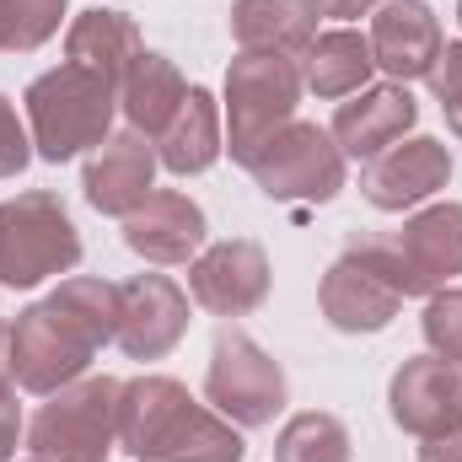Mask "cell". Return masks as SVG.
<instances>
[{"instance_id": "1", "label": "cell", "mask_w": 462, "mask_h": 462, "mask_svg": "<svg viewBox=\"0 0 462 462\" xmlns=\"http://www.w3.org/2000/svg\"><path fill=\"white\" fill-rule=\"evenodd\" d=\"M118 328V285L108 280H60L54 296L27 307L11 323V371L27 393H60L81 382L92 355L114 339Z\"/></svg>"}, {"instance_id": "2", "label": "cell", "mask_w": 462, "mask_h": 462, "mask_svg": "<svg viewBox=\"0 0 462 462\" xmlns=\"http://www.w3.org/2000/svg\"><path fill=\"white\" fill-rule=\"evenodd\" d=\"M118 447L134 462H242V436L189 398L172 376H134L118 387Z\"/></svg>"}, {"instance_id": "3", "label": "cell", "mask_w": 462, "mask_h": 462, "mask_svg": "<svg viewBox=\"0 0 462 462\" xmlns=\"http://www.w3.org/2000/svg\"><path fill=\"white\" fill-rule=\"evenodd\" d=\"M114 81L81 70V65H60L49 76H38L27 87V124H32V145L43 162H70L87 145L108 140L114 124Z\"/></svg>"}, {"instance_id": "4", "label": "cell", "mask_w": 462, "mask_h": 462, "mask_svg": "<svg viewBox=\"0 0 462 462\" xmlns=\"http://www.w3.org/2000/svg\"><path fill=\"white\" fill-rule=\"evenodd\" d=\"M409 296V280H403V258H398V242H382V236H355L345 247V258L323 274V318L339 328V334H376L398 318Z\"/></svg>"}, {"instance_id": "5", "label": "cell", "mask_w": 462, "mask_h": 462, "mask_svg": "<svg viewBox=\"0 0 462 462\" xmlns=\"http://www.w3.org/2000/svg\"><path fill=\"white\" fill-rule=\"evenodd\" d=\"M118 387L114 376H81L32 414L27 447L43 462H103L118 441Z\"/></svg>"}, {"instance_id": "6", "label": "cell", "mask_w": 462, "mask_h": 462, "mask_svg": "<svg viewBox=\"0 0 462 462\" xmlns=\"http://www.w3.org/2000/svg\"><path fill=\"white\" fill-rule=\"evenodd\" d=\"M76 263L81 236L54 194H16L0 205V280L11 291H32L38 280L70 274Z\"/></svg>"}, {"instance_id": "7", "label": "cell", "mask_w": 462, "mask_h": 462, "mask_svg": "<svg viewBox=\"0 0 462 462\" xmlns=\"http://www.w3.org/2000/svg\"><path fill=\"white\" fill-rule=\"evenodd\" d=\"M301 103V65L285 54H253L242 49L226 76V145L236 162H247L274 129H285Z\"/></svg>"}, {"instance_id": "8", "label": "cell", "mask_w": 462, "mask_h": 462, "mask_svg": "<svg viewBox=\"0 0 462 462\" xmlns=\"http://www.w3.org/2000/svg\"><path fill=\"white\" fill-rule=\"evenodd\" d=\"M242 167L258 178V189L269 199H318L323 205L345 189V151L318 124H301V118L274 129Z\"/></svg>"}, {"instance_id": "9", "label": "cell", "mask_w": 462, "mask_h": 462, "mask_svg": "<svg viewBox=\"0 0 462 462\" xmlns=\"http://www.w3.org/2000/svg\"><path fill=\"white\" fill-rule=\"evenodd\" d=\"M205 393L236 425H269L285 409V371L269 360V349L253 345L242 328H221L216 349H210Z\"/></svg>"}, {"instance_id": "10", "label": "cell", "mask_w": 462, "mask_h": 462, "mask_svg": "<svg viewBox=\"0 0 462 462\" xmlns=\"http://www.w3.org/2000/svg\"><path fill=\"white\" fill-rule=\"evenodd\" d=\"M189 328V296L167 274H134L118 285L114 345L129 360H162Z\"/></svg>"}, {"instance_id": "11", "label": "cell", "mask_w": 462, "mask_h": 462, "mask_svg": "<svg viewBox=\"0 0 462 462\" xmlns=\"http://www.w3.org/2000/svg\"><path fill=\"white\" fill-rule=\"evenodd\" d=\"M189 296L216 312V318H242L253 312L263 296H269V258L258 242L247 236H231V242H216L210 253L194 258L189 269Z\"/></svg>"}, {"instance_id": "12", "label": "cell", "mask_w": 462, "mask_h": 462, "mask_svg": "<svg viewBox=\"0 0 462 462\" xmlns=\"http://www.w3.org/2000/svg\"><path fill=\"white\" fill-rule=\"evenodd\" d=\"M387 409L420 441L452 430V425H462V371L452 360H441V355L403 360V371L387 387Z\"/></svg>"}, {"instance_id": "13", "label": "cell", "mask_w": 462, "mask_h": 462, "mask_svg": "<svg viewBox=\"0 0 462 462\" xmlns=\"http://www.w3.org/2000/svg\"><path fill=\"white\" fill-rule=\"evenodd\" d=\"M447 178H452V151L441 140H409V145H393L376 162H365L360 194L376 210H409V205L430 199L436 189H447Z\"/></svg>"}, {"instance_id": "14", "label": "cell", "mask_w": 462, "mask_h": 462, "mask_svg": "<svg viewBox=\"0 0 462 462\" xmlns=\"http://www.w3.org/2000/svg\"><path fill=\"white\" fill-rule=\"evenodd\" d=\"M371 54L376 70H387L398 87L430 76L436 54H441V22L425 0H387L371 22Z\"/></svg>"}, {"instance_id": "15", "label": "cell", "mask_w": 462, "mask_h": 462, "mask_svg": "<svg viewBox=\"0 0 462 462\" xmlns=\"http://www.w3.org/2000/svg\"><path fill=\"white\" fill-rule=\"evenodd\" d=\"M414 118H420V103L409 97V87H398V81L365 87V92H355V103L339 108L334 140L355 162H376L382 151H393L403 140V129H414Z\"/></svg>"}, {"instance_id": "16", "label": "cell", "mask_w": 462, "mask_h": 462, "mask_svg": "<svg viewBox=\"0 0 462 462\" xmlns=\"http://www.w3.org/2000/svg\"><path fill=\"white\" fill-rule=\"evenodd\" d=\"M151 172H156V151L140 129H124L114 140L97 145V156L87 162V199L103 216H129L151 199Z\"/></svg>"}, {"instance_id": "17", "label": "cell", "mask_w": 462, "mask_h": 462, "mask_svg": "<svg viewBox=\"0 0 462 462\" xmlns=\"http://www.w3.org/2000/svg\"><path fill=\"white\" fill-rule=\"evenodd\" d=\"M124 242L151 258V263H189L205 242V210L189 199V194H151L140 210L124 216Z\"/></svg>"}, {"instance_id": "18", "label": "cell", "mask_w": 462, "mask_h": 462, "mask_svg": "<svg viewBox=\"0 0 462 462\" xmlns=\"http://www.w3.org/2000/svg\"><path fill=\"white\" fill-rule=\"evenodd\" d=\"M398 242V258H403V280H409V296L420 291H436L447 285L452 274H462V205H430L420 210Z\"/></svg>"}, {"instance_id": "19", "label": "cell", "mask_w": 462, "mask_h": 462, "mask_svg": "<svg viewBox=\"0 0 462 462\" xmlns=\"http://www.w3.org/2000/svg\"><path fill=\"white\" fill-rule=\"evenodd\" d=\"M318 5L312 0H236L231 5V38L253 54H307L318 38Z\"/></svg>"}, {"instance_id": "20", "label": "cell", "mask_w": 462, "mask_h": 462, "mask_svg": "<svg viewBox=\"0 0 462 462\" xmlns=\"http://www.w3.org/2000/svg\"><path fill=\"white\" fill-rule=\"evenodd\" d=\"M183 97H189V81H183L178 65L162 60V54H140V60L124 70V81H118L124 118H129V129H140L145 140L172 124V114L183 108Z\"/></svg>"}, {"instance_id": "21", "label": "cell", "mask_w": 462, "mask_h": 462, "mask_svg": "<svg viewBox=\"0 0 462 462\" xmlns=\"http://www.w3.org/2000/svg\"><path fill=\"white\" fill-rule=\"evenodd\" d=\"M376 70V54H371V38L349 32V27H334V32H318L301 54V81L318 92V97H355L365 92Z\"/></svg>"}, {"instance_id": "22", "label": "cell", "mask_w": 462, "mask_h": 462, "mask_svg": "<svg viewBox=\"0 0 462 462\" xmlns=\"http://www.w3.org/2000/svg\"><path fill=\"white\" fill-rule=\"evenodd\" d=\"M65 54H70V65H81V70H92V76H103V81L118 87L124 70H129L145 49H140V32H134L129 16H118V11H87V16L70 27Z\"/></svg>"}, {"instance_id": "23", "label": "cell", "mask_w": 462, "mask_h": 462, "mask_svg": "<svg viewBox=\"0 0 462 462\" xmlns=\"http://www.w3.org/2000/svg\"><path fill=\"white\" fill-rule=\"evenodd\" d=\"M162 140V162L189 178V172H205L216 156H221V114H216V97L205 87H189L183 108L172 114V124L156 134Z\"/></svg>"}, {"instance_id": "24", "label": "cell", "mask_w": 462, "mask_h": 462, "mask_svg": "<svg viewBox=\"0 0 462 462\" xmlns=\"http://www.w3.org/2000/svg\"><path fill=\"white\" fill-rule=\"evenodd\" d=\"M274 462H349V430L318 409L296 414L274 441Z\"/></svg>"}, {"instance_id": "25", "label": "cell", "mask_w": 462, "mask_h": 462, "mask_svg": "<svg viewBox=\"0 0 462 462\" xmlns=\"http://www.w3.org/2000/svg\"><path fill=\"white\" fill-rule=\"evenodd\" d=\"M425 339L441 360L462 365V291H441L425 307Z\"/></svg>"}, {"instance_id": "26", "label": "cell", "mask_w": 462, "mask_h": 462, "mask_svg": "<svg viewBox=\"0 0 462 462\" xmlns=\"http://www.w3.org/2000/svg\"><path fill=\"white\" fill-rule=\"evenodd\" d=\"M5 5H11V49L5 54L38 49L60 27V11H65V0H5Z\"/></svg>"}, {"instance_id": "27", "label": "cell", "mask_w": 462, "mask_h": 462, "mask_svg": "<svg viewBox=\"0 0 462 462\" xmlns=\"http://www.w3.org/2000/svg\"><path fill=\"white\" fill-rule=\"evenodd\" d=\"M425 81L436 87V97H441V108H447V124L462 134V43H447V49L436 54V65H430Z\"/></svg>"}, {"instance_id": "28", "label": "cell", "mask_w": 462, "mask_h": 462, "mask_svg": "<svg viewBox=\"0 0 462 462\" xmlns=\"http://www.w3.org/2000/svg\"><path fill=\"white\" fill-rule=\"evenodd\" d=\"M32 140H27V129H22V118H16V108L0 97V178H16L22 167H27V151Z\"/></svg>"}, {"instance_id": "29", "label": "cell", "mask_w": 462, "mask_h": 462, "mask_svg": "<svg viewBox=\"0 0 462 462\" xmlns=\"http://www.w3.org/2000/svg\"><path fill=\"white\" fill-rule=\"evenodd\" d=\"M22 436V409H16V382H0V462H11Z\"/></svg>"}, {"instance_id": "30", "label": "cell", "mask_w": 462, "mask_h": 462, "mask_svg": "<svg viewBox=\"0 0 462 462\" xmlns=\"http://www.w3.org/2000/svg\"><path fill=\"white\" fill-rule=\"evenodd\" d=\"M420 462H462V425L441 430V436H430V441L420 447Z\"/></svg>"}, {"instance_id": "31", "label": "cell", "mask_w": 462, "mask_h": 462, "mask_svg": "<svg viewBox=\"0 0 462 462\" xmlns=\"http://www.w3.org/2000/svg\"><path fill=\"white\" fill-rule=\"evenodd\" d=\"M323 16H360V11H371V5H382V0H312Z\"/></svg>"}, {"instance_id": "32", "label": "cell", "mask_w": 462, "mask_h": 462, "mask_svg": "<svg viewBox=\"0 0 462 462\" xmlns=\"http://www.w3.org/2000/svg\"><path fill=\"white\" fill-rule=\"evenodd\" d=\"M0 382H16V371H11V323H0Z\"/></svg>"}, {"instance_id": "33", "label": "cell", "mask_w": 462, "mask_h": 462, "mask_svg": "<svg viewBox=\"0 0 462 462\" xmlns=\"http://www.w3.org/2000/svg\"><path fill=\"white\" fill-rule=\"evenodd\" d=\"M0 49H11V5L0 0Z\"/></svg>"}, {"instance_id": "34", "label": "cell", "mask_w": 462, "mask_h": 462, "mask_svg": "<svg viewBox=\"0 0 462 462\" xmlns=\"http://www.w3.org/2000/svg\"><path fill=\"white\" fill-rule=\"evenodd\" d=\"M457 22H462V5H457Z\"/></svg>"}, {"instance_id": "35", "label": "cell", "mask_w": 462, "mask_h": 462, "mask_svg": "<svg viewBox=\"0 0 462 462\" xmlns=\"http://www.w3.org/2000/svg\"><path fill=\"white\" fill-rule=\"evenodd\" d=\"M32 462H43V457H32Z\"/></svg>"}]
</instances>
